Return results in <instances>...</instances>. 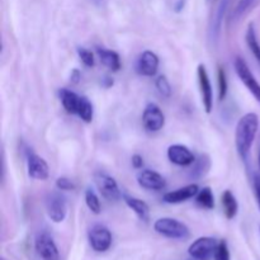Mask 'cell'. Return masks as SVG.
Wrapping results in <instances>:
<instances>
[{
  "mask_svg": "<svg viewBox=\"0 0 260 260\" xmlns=\"http://www.w3.org/2000/svg\"><path fill=\"white\" fill-rule=\"evenodd\" d=\"M258 129L259 117L256 113H246L239 119L235 129V144L236 150L243 160L248 159Z\"/></svg>",
  "mask_w": 260,
  "mask_h": 260,
  "instance_id": "cell-1",
  "label": "cell"
},
{
  "mask_svg": "<svg viewBox=\"0 0 260 260\" xmlns=\"http://www.w3.org/2000/svg\"><path fill=\"white\" fill-rule=\"evenodd\" d=\"M154 230L165 238L175 240H185L190 236V231L185 223L170 217H162L155 221Z\"/></svg>",
  "mask_w": 260,
  "mask_h": 260,
  "instance_id": "cell-2",
  "label": "cell"
},
{
  "mask_svg": "<svg viewBox=\"0 0 260 260\" xmlns=\"http://www.w3.org/2000/svg\"><path fill=\"white\" fill-rule=\"evenodd\" d=\"M234 68H235V71L238 74L239 79L241 80V83L246 86V89L250 91L251 95L260 104V84L256 80L255 76H254V74L251 73L250 68L245 62V60L241 57H236L235 62H234Z\"/></svg>",
  "mask_w": 260,
  "mask_h": 260,
  "instance_id": "cell-3",
  "label": "cell"
},
{
  "mask_svg": "<svg viewBox=\"0 0 260 260\" xmlns=\"http://www.w3.org/2000/svg\"><path fill=\"white\" fill-rule=\"evenodd\" d=\"M94 182H95L96 188H98L99 193L103 196L106 200L111 201V202H117L122 198V193L119 190L118 184H117L116 179L111 177L109 174L104 172H98L94 174Z\"/></svg>",
  "mask_w": 260,
  "mask_h": 260,
  "instance_id": "cell-4",
  "label": "cell"
},
{
  "mask_svg": "<svg viewBox=\"0 0 260 260\" xmlns=\"http://www.w3.org/2000/svg\"><path fill=\"white\" fill-rule=\"evenodd\" d=\"M217 246L218 243L216 239L205 236V238H200L193 241V244L188 249V254L197 260H212L215 258Z\"/></svg>",
  "mask_w": 260,
  "mask_h": 260,
  "instance_id": "cell-5",
  "label": "cell"
},
{
  "mask_svg": "<svg viewBox=\"0 0 260 260\" xmlns=\"http://www.w3.org/2000/svg\"><path fill=\"white\" fill-rule=\"evenodd\" d=\"M46 211L51 221L60 223L65 220L68 215V203L66 198L61 193L52 192L46 198Z\"/></svg>",
  "mask_w": 260,
  "mask_h": 260,
  "instance_id": "cell-6",
  "label": "cell"
},
{
  "mask_svg": "<svg viewBox=\"0 0 260 260\" xmlns=\"http://www.w3.org/2000/svg\"><path fill=\"white\" fill-rule=\"evenodd\" d=\"M89 244L91 249L98 253H104L108 250L112 245V234L106 226L103 225H94L89 230L88 234Z\"/></svg>",
  "mask_w": 260,
  "mask_h": 260,
  "instance_id": "cell-7",
  "label": "cell"
},
{
  "mask_svg": "<svg viewBox=\"0 0 260 260\" xmlns=\"http://www.w3.org/2000/svg\"><path fill=\"white\" fill-rule=\"evenodd\" d=\"M142 124L149 132H157L164 127L165 116L160 107L155 103H149L142 113Z\"/></svg>",
  "mask_w": 260,
  "mask_h": 260,
  "instance_id": "cell-8",
  "label": "cell"
},
{
  "mask_svg": "<svg viewBox=\"0 0 260 260\" xmlns=\"http://www.w3.org/2000/svg\"><path fill=\"white\" fill-rule=\"evenodd\" d=\"M35 248L42 260H60V253L56 243L48 234H38L35 241Z\"/></svg>",
  "mask_w": 260,
  "mask_h": 260,
  "instance_id": "cell-9",
  "label": "cell"
},
{
  "mask_svg": "<svg viewBox=\"0 0 260 260\" xmlns=\"http://www.w3.org/2000/svg\"><path fill=\"white\" fill-rule=\"evenodd\" d=\"M198 83H200L201 96H202V103L205 107L206 112L211 113L213 108V90L212 84H211L210 76H208L207 70L205 65H200L197 69Z\"/></svg>",
  "mask_w": 260,
  "mask_h": 260,
  "instance_id": "cell-10",
  "label": "cell"
},
{
  "mask_svg": "<svg viewBox=\"0 0 260 260\" xmlns=\"http://www.w3.org/2000/svg\"><path fill=\"white\" fill-rule=\"evenodd\" d=\"M137 183L140 187L149 190H161L164 189L167 182L164 177L157 172L151 169H142L137 173Z\"/></svg>",
  "mask_w": 260,
  "mask_h": 260,
  "instance_id": "cell-11",
  "label": "cell"
},
{
  "mask_svg": "<svg viewBox=\"0 0 260 260\" xmlns=\"http://www.w3.org/2000/svg\"><path fill=\"white\" fill-rule=\"evenodd\" d=\"M168 159L175 165L179 167H188L196 161L193 152L184 145H172L168 149Z\"/></svg>",
  "mask_w": 260,
  "mask_h": 260,
  "instance_id": "cell-12",
  "label": "cell"
},
{
  "mask_svg": "<svg viewBox=\"0 0 260 260\" xmlns=\"http://www.w3.org/2000/svg\"><path fill=\"white\" fill-rule=\"evenodd\" d=\"M159 69V57L152 51H144L136 63V70L140 75L154 76Z\"/></svg>",
  "mask_w": 260,
  "mask_h": 260,
  "instance_id": "cell-13",
  "label": "cell"
},
{
  "mask_svg": "<svg viewBox=\"0 0 260 260\" xmlns=\"http://www.w3.org/2000/svg\"><path fill=\"white\" fill-rule=\"evenodd\" d=\"M28 175L36 180H46L50 175V169L45 159L36 154H30L27 160Z\"/></svg>",
  "mask_w": 260,
  "mask_h": 260,
  "instance_id": "cell-14",
  "label": "cell"
},
{
  "mask_svg": "<svg viewBox=\"0 0 260 260\" xmlns=\"http://www.w3.org/2000/svg\"><path fill=\"white\" fill-rule=\"evenodd\" d=\"M198 192H200V188L197 184H188L185 187L179 188V189L173 190V192L165 193L162 200L169 205H178V203H183L190 198L196 197Z\"/></svg>",
  "mask_w": 260,
  "mask_h": 260,
  "instance_id": "cell-15",
  "label": "cell"
},
{
  "mask_svg": "<svg viewBox=\"0 0 260 260\" xmlns=\"http://www.w3.org/2000/svg\"><path fill=\"white\" fill-rule=\"evenodd\" d=\"M58 94H60L61 103H62L66 112L70 114H76V116H78L81 102H83V96L78 95V94L69 90V89H61Z\"/></svg>",
  "mask_w": 260,
  "mask_h": 260,
  "instance_id": "cell-16",
  "label": "cell"
},
{
  "mask_svg": "<svg viewBox=\"0 0 260 260\" xmlns=\"http://www.w3.org/2000/svg\"><path fill=\"white\" fill-rule=\"evenodd\" d=\"M124 203L128 206V208H131L135 213H136L137 217L140 218L144 222H147L150 218V208L146 203L142 200H139V198L131 197V196L123 194Z\"/></svg>",
  "mask_w": 260,
  "mask_h": 260,
  "instance_id": "cell-17",
  "label": "cell"
},
{
  "mask_svg": "<svg viewBox=\"0 0 260 260\" xmlns=\"http://www.w3.org/2000/svg\"><path fill=\"white\" fill-rule=\"evenodd\" d=\"M221 203H222L223 213H225L226 218H228V220H233V218L238 215L239 205L238 201H236V197L233 194L231 190H225V192L222 193Z\"/></svg>",
  "mask_w": 260,
  "mask_h": 260,
  "instance_id": "cell-18",
  "label": "cell"
},
{
  "mask_svg": "<svg viewBox=\"0 0 260 260\" xmlns=\"http://www.w3.org/2000/svg\"><path fill=\"white\" fill-rule=\"evenodd\" d=\"M102 63L112 71H118L121 69V60H119L118 53L112 50H106V48H98L96 50Z\"/></svg>",
  "mask_w": 260,
  "mask_h": 260,
  "instance_id": "cell-19",
  "label": "cell"
},
{
  "mask_svg": "<svg viewBox=\"0 0 260 260\" xmlns=\"http://www.w3.org/2000/svg\"><path fill=\"white\" fill-rule=\"evenodd\" d=\"M211 168V160L208 155H201L194 162H193V168L189 173V177L192 179H201L205 177Z\"/></svg>",
  "mask_w": 260,
  "mask_h": 260,
  "instance_id": "cell-20",
  "label": "cell"
},
{
  "mask_svg": "<svg viewBox=\"0 0 260 260\" xmlns=\"http://www.w3.org/2000/svg\"><path fill=\"white\" fill-rule=\"evenodd\" d=\"M245 41H246V45H248L249 50L251 51V53L254 55V57H255L256 61L260 63V43L258 41V36H256L255 25H254L253 23H250L248 27V29H246Z\"/></svg>",
  "mask_w": 260,
  "mask_h": 260,
  "instance_id": "cell-21",
  "label": "cell"
},
{
  "mask_svg": "<svg viewBox=\"0 0 260 260\" xmlns=\"http://www.w3.org/2000/svg\"><path fill=\"white\" fill-rule=\"evenodd\" d=\"M228 5H229V0H221L220 5L217 8V12H216V15L213 17V23H212V37L215 40H217L218 36H220L221 32V27H222V19H223V15H225L226 9H228Z\"/></svg>",
  "mask_w": 260,
  "mask_h": 260,
  "instance_id": "cell-22",
  "label": "cell"
},
{
  "mask_svg": "<svg viewBox=\"0 0 260 260\" xmlns=\"http://www.w3.org/2000/svg\"><path fill=\"white\" fill-rule=\"evenodd\" d=\"M196 201L200 207L205 210H213L215 208V197H213L212 189L210 187H205L196 196Z\"/></svg>",
  "mask_w": 260,
  "mask_h": 260,
  "instance_id": "cell-23",
  "label": "cell"
},
{
  "mask_svg": "<svg viewBox=\"0 0 260 260\" xmlns=\"http://www.w3.org/2000/svg\"><path fill=\"white\" fill-rule=\"evenodd\" d=\"M78 117L81 119V121L85 122V123H90V122L93 121V117H94L93 104L90 103V101H89L86 96H83V102H81Z\"/></svg>",
  "mask_w": 260,
  "mask_h": 260,
  "instance_id": "cell-24",
  "label": "cell"
},
{
  "mask_svg": "<svg viewBox=\"0 0 260 260\" xmlns=\"http://www.w3.org/2000/svg\"><path fill=\"white\" fill-rule=\"evenodd\" d=\"M85 203L88 206L89 210L94 213V215H99L102 211V205L99 197L93 189H86L85 190Z\"/></svg>",
  "mask_w": 260,
  "mask_h": 260,
  "instance_id": "cell-25",
  "label": "cell"
},
{
  "mask_svg": "<svg viewBox=\"0 0 260 260\" xmlns=\"http://www.w3.org/2000/svg\"><path fill=\"white\" fill-rule=\"evenodd\" d=\"M254 2H255V0H239L238 4H236V7L234 8V10H233V14H231V20L236 22V20L240 19V18L243 17V15L245 14L249 9H250L251 5L254 4Z\"/></svg>",
  "mask_w": 260,
  "mask_h": 260,
  "instance_id": "cell-26",
  "label": "cell"
},
{
  "mask_svg": "<svg viewBox=\"0 0 260 260\" xmlns=\"http://www.w3.org/2000/svg\"><path fill=\"white\" fill-rule=\"evenodd\" d=\"M217 79H218V99L223 101L226 98V94H228L229 84H228V76H226V71L223 68H218L217 73Z\"/></svg>",
  "mask_w": 260,
  "mask_h": 260,
  "instance_id": "cell-27",
  "label": "cell"
},
{
  "mask_svg": "<svg viewBox=\"0 0 260 260\" xmlns=\"http://www.w3.org/2000/svg\"><path fill=\"white\" fill-rule=\"evenodd\" d=\"M155 85H156L157 91H159L161 96L169 98V96L172 95V86H170V83L167 79V76H159V78L156 79V81H155Z\"/></svg>",
  "mask_w": 260,
  "mask_h": 260,
  "instance_id": "cell-28",
  "label": "cell"
},
{
  "mask_svg": "<svg viewBox=\"0 0 260 260\" xmlns=\"http://www.w3.org/2000/svg\"><path fill=\"white\" fill-rule=\"evenodd\" d=\"M213 260H231L230 250H229L228 243H226L225 240L218 243V246L217 249H216L215 258H213Z\"/></svg>",
  "mask_w": 260,
  "mask_h": 260,
  "instance_id": "cell-29",
  "label": "cell"
},
{
  "mask_svg": "<svg viewBox=\"0 0 260 260\" xmlns=\"http://www.w3.org/2000/svg\"><path fill=\"white\" fill-rule=\"evenodd\" d=\"M78 55L80 57V60L83 61V63L85 66H89V68H93L94 66V56L91 53V51L86 50L84 47H79L78 48Z\"/></svg>",
  "mask_w": 260,
  "mask_h": 260,
  "instance_id": "cell-30",
  "label": "cell"
},
{
  "mask_svg": "<svg viewBox=\"0 0 260 260\" xmlns=\"http://www.w3.org/2000/svg\"><path fill=\"white\" fill-rule=\"evenodd\" d=\"M56 187L60 190H73L75 188V184L73 183V180H70L69 178L61 177L56 180Z\"/></svg>",
  "mask_w": 260,
  "mask_h": 260,
  "instance_id": "cell-31",
  "label": "cell"
},
{
  "mask_svg": "<svg viewBox=\"0 0 260 260\" xmlns=\"http://www.w3.org/2000/svg\"><path fill=\"white\" fill-rule=\"evenodd\" d=\"M131 160H132V167H134L135 169H141L142 165H144V159H142L141 155L135 154Z\"/></svg>",
  "mask_w": 260,
  "mask_h": 260,
  "instance_id": "cell-32",
  "label": "cell"
},
{
  "mask_svg": "<svg viewBox=\"0 0 260 260\" xmlns=\"http://www.w3.org/2000/svg\"><path fill=\"white\" fill-rule=\"evenodd\" d=\"M254 189H255V196H256V200H258V205L260 210V177L259 175H256L255 180H254Z\"/></svg>",
  "mask_w": 260,
  "mask_h": 260,
  "instance_id": "cell-33",
  "label": "cell"
},
{
  "mask_svg": "<svg viewBox=\"0 0 260 260\" xmlns=\"http://www.w3.org/2000/svg\"><path fill=\"white\" fill-rule=\"evenodd\" d=\"M184 5H185V0H178L174 5L175 12H180L182 9H184Z\"/></svg>",
  "mask_w": 260,
  "mask_h": 260,
  "instance_id": "cell-34",
  "label": "cell"
},
{
  "mask_svg": "<svg viewBox=\"0 0 260 260\" xmlns=\"http://www.w3.org/2000/svg\"><path fill=\"white\" fill-rule=\"evenodd\" d=\"M79 79H80V73H79L78 70H74L73 73H71V81L73 83H79Z\"/></svg>",
  "mask_w": 260,
  "mask_h": 260,
  "instance_id": "cell-35",
  "label": "cell"
},
{
  "mask_svg": "<svg viewBox=\"0 0 260 260\" xmlns=\"http://www.w3.org/2000/svg\"><path fill=\"white\" fill-rule=\"evenodd\" d=\"M104 81H106V86H107V88H109V86L113 85V80H112V79L106 78V79H104Z\"/></svg>",
  "mask_w": 260,
  "mask_h": 260,
  "instance_id": "cell-36",
  "label": "cell"
},
{
  "mask_svg": "<svg viewBox=\"0 0 260 260\" xmlns=\"http://www.w3.org/2000/svg\"><path fill=\"white\" fill-rule=\"evenodd\" d=\"M258 164H259V169H260V152H259V159H258Z\"/></svg>",
  "mask_w": 260,
  "mask_h": 260,
  "instance_id": "cell-37",
  "label": "cell"
},
{
  "mask_svg": "<svg viewBox=\"0 0 260 260\" xmlns=\"http://www.w3.org/2000/svg\"><path fill=\"white\" fill-rule=\"evenodd\" d=\"M188 260H197V259H194V258H192V256H190V259H188Z\"/></svg>",
  "mask_w": 260,
  "mask_h": 260,
  "instance_id": "cell-38",
  "label": "cell"
},
{
  "mask_svg": "<svg viewBox=\"0 0 260 260\" xmlns=\"http://www.w3.org/2000/svg\"><path fill=\"white\" fill-rule=\"evenodd\" d=\"M2 260H4V259H2Z\"/></svg>",
  "mask_w": 260,
  "mask_h": 260,
  "instance_id": "cell-39",
  "label": "cell"
}]
</instances>
